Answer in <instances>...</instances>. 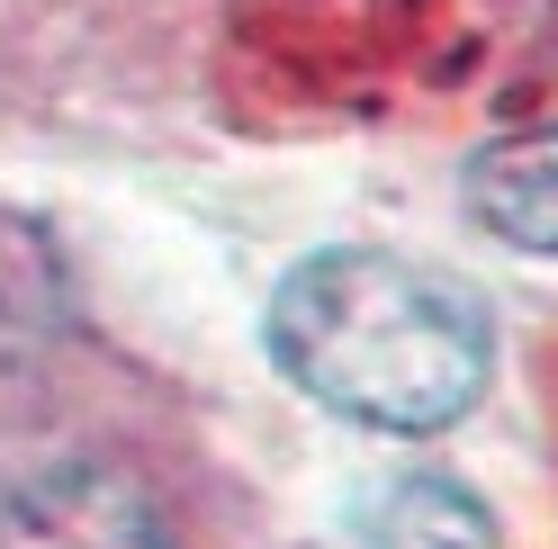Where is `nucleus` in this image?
Returning a JSON list of instances; mask_svg holds the SVG:
<instances>
[{
  "label": "nucleus",
  "instance_id": "1",
  "mask_svg": "<svg viewBox=\"0 0 558 549\" xmlns=\"http://www.w3.org/2000/svg\"><path fill=\"white\" fill-rule=\"evenodd\" d=\"M270 361L289 388L369 432H450L486 396L496 325L486 306L397 253H316L270 289Z\"/></svg>",
  "mask_w": 558,
  "mask_h": 549
},
{
  "label": "nucleus",
  "instance_id": "2",
  "mask_svg": "<svg viewBox=\"0 0 558 549\" xmlns=\"http://www.w3.org/2000/svg\"><path fill=\"white\" fill-rule=\"evenodd\" d=\"M0 549H171V523L135 477L73 460L0 496Z\"/></svg>",
  "mask_w": 558,
  "mask_h": 549
},
{
  "label": "nucleus",
  "instance_id": "3",
  "mask_svg": "<svg viewBox=\"0 0 558 549\" xmlns=\"http://www.w3.org/2000/svg\"><path fill=\"white\" fill-rule=\"evenodd\" d=\"M325 549H496V513L460 477H378L333 513Z\"/></svg>",
  "mask_w": 558,
  "mask_h": 549
},
{
  "label": "nucleus",
  "instance_id": "4",
  "mask_svg": "<svg viewBox=\"0 0 558 549\" xmlns=\"http://www.w3.org/2000/svg\"><path fill=\"white\" fill-rule=\"evenodd\" d=\"M469 198L513 253H558V126L486 145L469 162Z\"/></svg>",
  "mask_w": 558,
  "mask_h": 549
}]
</instances>
